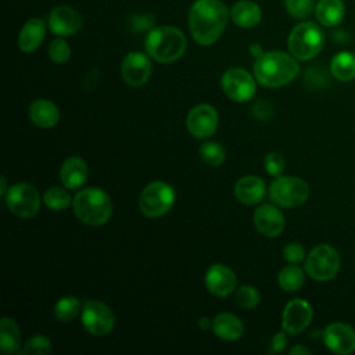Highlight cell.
Masks as SVG:
<instances>
[{
	"instance_id": "6da1fadb",
	"label": "cell",
	"mask_w": 355,
	"mask_h": 355,
	"mask_svg": "<svg viewBox=\"0 0 355 355\" xmlns=\"http://www.w3.org/2000/svg\"><path fill=\"white\" fill-rule=\"evenodd\" d=\"M227 19V7L220 0H196L190 6L187 24L193 39L201 46H209L220 37Z\"/></svg>"
},
{
	"instance_id": "7a4b0ae2",
	"label": "cell",
	"mask_w": 355,
	"mask_h": 355,
	"mask_svg": "<svg viewBox=\"0 0 355 355\" xmlns=\"http://www.w3.org/2000/svg\"><path fill=\"white\" fill-rule=\"evenodd\" d=\"M297 58L283 51H268L254 62V75L257 80L266 87H280L298 75Z\"/></svg>"
},
{
	"instance_id": "3957f363",
	"label": "cell",
	"mask_w": 355,
	"mask_h": 355,
	"mask_svg": "<svg viewBox=\"0 0 355 355\" xmlns=\"http://www.w3.org/2000/svg\"><path fill=\"white\" fill-rule=\"evenodd\" d=\"M144 46L153 60L161 64H169L184 54L187 40L184 33L176 26H154L148 32Z\"/></svg>"
},
{
	"instance_id": "277c9868",
	"label": "cell",
	"mask_w": 355,
	"mask_h": 355,
	"mask_svg": "<svg viewBox=\"0 0 355 355\" xmlns=\"http://www.w3.org/2000/svg\"><path fill=\"white\" fill-rule=\"evenodd\" d=\"M72 205L75 216L89 226L104 225L112 214L110 196L97 187H87L78 191L73 197Z\"/></svg>"
},
{
	"instance_id": "5b68a950",
	"label": "cell",
	"mask_w": 355,
	"mask_h": 355,
	"mask_svg": "<svg viewBox=\"0 0 355 355\" xmlns=\"http://www.w3.org/2000/svg\"><path fill=\"white\" fill-rule=\"evenodd\" d=\"M323 44L324 33L322 28L311 21H304L295 25L287 39L290 54L300 61H308L316 57Z\"/></svg>"
},
{
	"instance_id": "8992f818",
	"label": "cell",
	"mask_w": 355,
	"mask_h": 355,
	"mask_svg": "<svg viewBox=\"0 0 355 355\" xmlns=\"http://www.w3.org/2000/svg\"><path fill=\"white\" fill-rule=\"evenodd\" d=\"M270 200L284 208L304 204L309 197L308 183L297 176H276L269 186Z\"/></svg>"
},
{
	"instance_id": "52a82bcc",
	"label": "cell",
	"mask_w": 355,
	"mask_h": 355,
	"mask_svg": "<svg viewBox=\"0 0 355 355\" xmlns=\"http://www.w3.org/2000/svg\"><path fill=\"white\" fill-rule=\"evenodd\" d=\"M175 190L171 184L157 180L147 184L139 198L140 211L148 218L165 215L175 204Z\"/></svg>"
},
{
	"instance_id": "ba28073f",
	"label": "cell",
	"mask_w": 355,
	"mask_h": 355,
	"mask_svg": "<svg viewBox=\"0 0 355 355\" xmlns=\"http://www.w3.org/2000/svg\"><path fill=\"white\" fill-rule=\"evenodd\" d=\"M305 270L318 282L331 280L340 270V255L331 245L319 244L308 254Z\"/></svg>"
},
{
	"instance_id": "9c48e42d",
	"label": "cell",
	"mask_w": 355,
	"mask_h": 355,
	"mask_svg": "<svg viewBox=\"0 0 355 355\" xmlns=\"http://www.w3.org/2000/svg\"><path fill=\"white\" fill-rule=\"evenodd\" d=\"M8 209L19 218H32L40 209V197L37 190L28 183L12 184L6 194Z\"/></svg>"
},
{
	"instance_id": "30bf717a",
	"label": "cell",
	"mask_w": 355,
	"mask_h": 355,
	"mask_svg": "<svg viewBox=\"0 0 355 355\" xmlns=\"http://www.w3.org/2000/svg\"><path fill=\"white\" fill-rule=\"evenodd\" d=\"M82 323L85 329L93 336H107L114 329L115 318L108 305L101 301L89 300L82 308Z\"/></svg>"
},
{
	"instance_id": "8fae6325",
	"label": "cell",
	"mask_w": 355,
	"mask_h": 355,
	"mask_svg": "<svg viewBox=\"0 0 355 355\" xmlns=\"http://www.w3.org/2000/svg\"><path fill=\"white\" fill-rule=\"evenodd\" d=\"M222 89L225 94L237 101H248L255 94V80L250 72L243 68H230L222 76Z\"/></svg>"
},
{
	"instance_id": "7c38bea8",
	"label": "cell",
	"mask_w": 355,
	"mask_h": 355,
	"mask_svg": "<svg viewBox=\"0 0 355 355\" xmlns=\"http://www.w3.org/2000/svg\"><path fill=\"white\" fill-rule=\"evenodd\" d=\"M153 65L147 54L132 51L125 55L121 64V75L123 80L133 87L143 86L151 76Z\"/></svg>"
},
{
	"instance_id": "4fadbf2b",
	"label": "cell",
	"mask_w": 355,
	"mask_h": 355,
	"mask_svg": "<svg viewBox=\"0 0 355 355\" xmlns=\"http://www.w3.org/2000/svg\"><path fill=\"white\" fill-rule=\"evenodd\" d=\"M186 126L194 137H209L218 128V112L209 104L196 105L187 114Z\"/></svg>"
},
{
	"instance_id": "5bb4252c",
	"label": "cell",
	"mask_w": 355,
	"mask_h": 355,
	"mask_svg": "<svg viewBox=\"0 0 355 355\" xmlns=\"http://www.w3.org/2000/svg\"><path fill=\"white\" fill-rule=\"evenodd\" d=\"M312 306L302 298L291 300L283 311L282 326L288 334H298L304 331L312 320Z\"/></svg>"
},
{
	"instance_id": "9a60e30c",
	"label": "cell",
	"mask_w": 355,
	"mask_h": 355,
	"mask_svg": "<svg viewBox=\"0 0 355 355\" xmlns=\"http://www.w3.org/2000/svg\"><path fill=\"white\" fill-rule=\"evenodd\" d=\"M323 343L336 354H351L355 351V330L349 324L334 322L324 329Z\"/></svg>"
},
{
	"instance_id": "2e32d148",
	"label": "cell",
	"mask_w": 355,
	"mask_h": 355,
	"mask_svg": "<svg viewBox=\"0 0 355 355\" xmlns=\"http://www.w3.org/2000/svg\"><path fill=\"white\" fill-rule=\"evenodd\" d=\"M49 28L57 36H71L82 28V17L69 6H57L50 11Z\"/></svg>"
},
{
	"instance_id": "e0dca14e",
	"label": "cell",
	"mask_w": 355,
	"mask_h": 355,
	"mask_svg": "<svg viewBox=\"0 0 355 355\" xmlns=\"http://www.w3.org/2000/svg\"><path fill=\"white\" fill-rule=\"evenodd\" d=\"M234 272L222 263L212 265L205 273V286L208 291L216 297H226L236 288Z\"/></svg>"
},
{
	"instance_id": "ac0fdd59",
	"label": "cell",
	"mask_w": 355,
	"mask_h": 355,
	"mask_svg": "<svg viewBox=\"0 0 355 355\" xmlns=\"http://www.w3.org/2000/svg\"><path fill=\"white\" fill-rule=\"evenodd\" d=\"M284 216L276 208L270 204H262L258 207L254 212V225L255 229L266 237H276L279 236L284 229Z\"/></svg>"
},
{
	"instance_id": "d6986e66",
	"label": "cell",
	"mask_w": 355,
	"mask_h": 355,
	"mask_svg": "<svg viewBox=\"0 0 355 355\" xmlns=\"http://www.w3.org/2000/svg\"><path fill=\"white\" fill-rule=\"evenodd\" d=\"M266 193V186L265 182L258 178V176H243L237 180L234 186V194L236 198L247 205H254L258 204L263 200Z\"/></svg>"
},
{
	"instance_id": "ffe728a7",
	"label": "cell",
	"mask_w": 355,
	"mask_h": 355,
	"mask_svg": "<svg viewBox=\"0 0 355 355\" xmlns=\"http://www.w3.org/2000/svg\"><path fill=\"white\" fill-rule=\"evenodd\" d=\"M46 35V25L42 18H31L21 28L17 39L18 49L24 53L35 51L43 42Z\"/></svg>"
},
{
	"instance_id": "44dd1931",
	"label": "cell",
	"mask_w": 355,
	"mask_h": 355,
	"mask_svg": "<svg viewBox=\"0 0 355 355\" xmlns=\"http://www.w3.org/2000/svg\"><path fill=\"white\" fill-rule=\"evenodd\" d=\"M89 175V168L85 159L80 157L67 158L60 169V179L65 189H78L80 187Z\"/></svg>"
},
{
	"instance_id": "7402d4cb",
	"label": "cell",
	"mask_w": 355,
	"mask_h": 355,
	"mask_svg": "<svg viewBox=\"0 0 355 355\" xmlns=\"http://www.w3.org/2000/svg\"><path fill=\"white\" fill-rule=\"evenodd\" d=\"M29 118L40 128H53L60 119V111L53 101L36 98L29 105Z\"/></svg>"
},
{
	"instance_id": "603a6c76",
	"label": "cell",
	"mask_w": 355,
	"mask_h": 355,
	"mask_svg": "<svg viewBox=\"0 0 355 355\" xmlns=\"http://www.w3.org/2000/svg\"><path fill=\"white\" fill-rule=\"evenodd\" d=\"M212 331L222 340L234 341L240 338L244 333V326L241 320L229 312H222L216 315L212 320Z\"/></svg>"
},
{
	"instance_id": "cb8c5ba5",
	"label": "cell",
	"mask_w": 355,
	"mask_h": 355,
	"mask_svg": "<svg viewBox=\"0 0 355 355\" xmlns=\"http://www.w3.org/2000/svg\"><path fill=\"white\" fill-rule=\"evenodd\" d=\"M232 21L240 28H254L261 22L262 11L251 0H240L230 10Z\"/></svg>"
},
{
	"instance_id": "d4e9b609",
	"label": "cell",
	"mask_w": 355,
	"mask_h": 355,
	"mask_svg": "<svg viewBox=\"0 0 355 355\" xmlns=\"http://www.w3.org/2000/svg\"><path fill=\"white\" fill-rule=\"evenodd\" d=\"M315 15L320 25L333 28L343 21L345 6L343 0H319L315 6Z\"/></svg>"
},
{
	"instance_id": "484cf974",
	"label": "cell",
	"mask_w": 355,
	"mask_h": 355,
	"mask_svg": "<svg viewBox=\"0 0 355 355\" xmlns=\"http://www.w3.org/2000/svg\"><path fill=\"white\" fill-rule=\"evenodd\" d=\"M331 75L341 82H351L355 79V53L340 51L330 61Z\"/></svg>"
},
{
	"instance_id": "4316f807",
	"label": "cell",
	"mask_w": 355,
	"mask_h": 355,
	"mask_svg": "<svg viewBox=\"0 0 355 355\" xmlns=\"http://www.w3.org/2000/svg\"><path fill=\"white\" fill-rule=\"evenodd\" d=\"M21 347V333L17 323L11 318H1L0 320V349L4 354L18 352Z\"/></svg>"
},
{
	"instance_id": "83f0119b",
	"label": "cell",
	"mask_w": 355,
	"mask_h": 355,
	"mask_svg": "<svg viewBox=\"0 0 355 355\" xmlns=\"http://www.w3.org/2000/svg\"><path fill=\"white\" fill-rule=\"evenodd\" d=\"M304 280H305L304 270L297 263H291L288 266H284L280 270L279 276H277L279 286L284 291H295V290H298L304 284Z\"/></svg>"
},
{
	"instance_id": "f1b7e54d",
	"label": "cell",
	"mask_w": 355,
	"mask_h": 355,
	"mask_svg": "<svg viewBox=\"0 0 355 355\" xmlns=\"http://www.w3.org/2000/svg\"><path fill=\"white\" fill-rule=\"evenodd\" d=\"M80 312V304L76 297L67 295L60 298L54 305V316L60 322H71Z\"/></svg>"
},
{
	"instance_id": "f546056e",
	"label": "cell",
	"mask_w": 355,
	"mask_h": 355,
	"mask_svg": "<svg viewBox=\"0 0 355 355\" xmlns=\"http://www.w3.org/2000/svg\"><path fill=\"white\" fill-rule=\"evenodd\" d=\"M198 153H200V157L204 159V162L208 164L209 166H219L223 164L226 158L225 148L218 141L202 143Z\"/></svg>"
},
{
	"instance_id": "4dcf8cb0",
	"label": "cell",
	"mask_w": 355,
	"mask_h": 355,
	"mask_svg": "<svg viewBox=\"0 0 355 355\" xmlns=\"http://www.w3.org/2000/svg\"><path fill=\"white\" fill-rule=\"evenodd\" d=\"M43 200H44V204L53 211H62V209L68 208L71 204L69 193L65 189L57 187V186L47 189L44 191Z\"/></svg>"
},
{
	"instance_id": "1f68e13d",
	"label": "cell",
	"mask_w": 355,
	"mask_h": 355,
	"mask_svg": "<svg viewBox=\"0 0 355 355\" xmlns=\"http://www.w3.org/2000/svg\"><path fill=\"white\" fill-rule=\"evenodd\" d=\"M313 0H284L286 11L295 19H305L315 11Z\"/></svg>"
},
{
	"instance_id": "d6a6232c",
	"label": "cell",
	"mask_w": 355,
	"mask_h": 355,
	"mask_svg": "<svg viewBox=\"0 0 355 355\" xmlns=\"http://www.w3.org/2000/svg\"><path fill=\"white\" fill-rule=\"evenodd\" d=\"M261 301V295L254 286L245 284L237 288L236 291V302L244 309L255 308Z\"/></svg>"
},
{
	"instance_id": "836d02e7",
	"label": "cell",
	"mask_w": 355,
	"mask_h": 355,
	"mask_svg": "<svg viewBox=\"0 0 355 355\" xmlns=\"http://www.w3.org/2000/svg\"><path fill=\"white\" fill-rule=\"evenodd\" d=\"M49 55L53 62L55 64H62L67 62L71 57V47L65 39L55 37L50 42L49 44Z\"/></svg>"
},
{
	"instance_id": "e575fe53",
	"label": "cell",
	"mask_w": 355,
	"mask_h": 355,
	"mask_svg": "<svg viewBox=\"0 0 355 355\" xmlns=\"http://www.w3.org/2000/svg\"><path fill=\"white\" fill-rule=\"evenodd\" d=\"M51 352V343L44 336L31 337L24 347V354L29 355H47Z\"/></svg>"
},
{
	"instance_id": "d590c367",
	"label": "cell",
	"mask_w": 355,
	"mask_h": 355,
	"mask_svg": "<svg viewBox=\"0 0 355 355\" xmlns=\"http://www.w3.org/2000/svg\"><path fill=\"white\" fill-rule=\"evenodd\" d=\"M286 161L280 153L272 151L265 157V169L272 176H280L284 171Z\"/></svg>"
},
{
	"instance_id": "8d00e7d4",
	"label": "cell",
	"mask_w": 355,
	"mask_h": 355,
	"mask_svg": "<svg viewBox=\"0 0 355 355\" xmlns=\"http://www.w3.org/2000/svg\"><path fill=\"white\" fill-rule=\"evenodd\" d=\"M283 257L290 263H300L305 258V250L300 243H288L283 248Z\"/></svg>"
},
{
	"instance_id": "74e56055",
	"label": "cell",
	"mask_w": 355,
	"mask_h": 355,
	"mask_svg": "<svg viewBox=\"0 0 355 355\" xmlns=\"http://www.w3.org/2000/svg\"><path fill=\"white\" fill-rule=\"evenodd\" d=\"M132 28L136 32H143V31H151L154 28L155 19L151 14H137L130 18Z\"/></svg>"
},
{
	"instance_id": "f35d334b",
	"label": "cell",
	"mask_w": 355,
	"mask_h": 355,
	"mask_svg": "<svg viewBox=\"0 0 355 355\" xmlns=\"http://www.w3.org/2000/svg\"><path fill=\"white\" fill-rule=\"evenodd\" d=\"M286 344H287V337H286V331H280L277 334L273 336V338L270 340V344H269V349L268 352L269 354H279L282 352L284 348H286Z\"/></svg>"
},
{
	"instance_id": "ab89813d",
	"label": "cell",
	"mask_w": 355,
	"mask_h": 355,
	"mask_svg": "<svg viewBox=\"0 0 355 355\" xmlns=\"http://www.w3.org/2000/svg\"><path fill=\"white\" fill-rule=\"evenodd\" d=\"M308 354H311V351L304 345H295L290 349V355H308Z\"/></svg>"
},
{
	"instance_id": "60d3db41",
	"label": "cell",
	"mask_w": 355,
	"mask_h": 355,
	"mask_svg": "<svg viewBox=\"0 0 355 355\" xmlns=\"http://www.w3.org/2000/svg\"><path fill=\"white\" fill-rule=\"evenodd\" d=\"M198 326H200L201 329L207 330V329L212 327V320L208 319V318H201V319H198Z\"/></svg>"
},
{
	"instance_id": "b9f144b4",
	"label": "cell",
	"mask_w": 355,
	"mask_h": 355,
	"mask_svg": "<svg viewBox=\"0 0 355 355\" xmlns=\"http://www.w3.org/2000/svg\"><path fill=\"white\" fill-rule=\"evenodd\" d=\"M250 51H251V54H252L254 57H257V58L263 54V51H262V49H261L259 44H252V46L250 47Z\"/></svg>"
},
{
	"instance_id": "7bdbcfd3",
	"label": "cell",
	"mask_w": 355,
	"mask_h": 355,
	"mask_svg": "<svg viewBox=\"0 0 355 355\" xmlns=\"http://www.w3.org/2000/svg\"><path fill=\"white\" fill-rule=\"evenodd\" d=\"M0 182H1V187H0V196H4L6 197V194H7V180H6V178L4 176H1L0 178Z\"/></svg>"
}]
</instances>
